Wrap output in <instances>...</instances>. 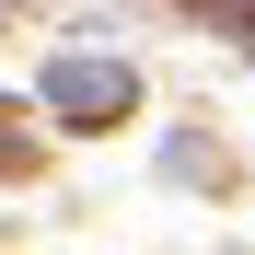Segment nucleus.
I'll return each instance as SVG.
<instances>
[{
    "label": "nucleus",
    "instance_id": "obj_1",
    "mask_svg": "<svg viewBox=\"0 0 255 255\" xmlns=\"http://www.w3.org/2000/svg\"><path fill=\"white\" fill-rule=\"evenodd\" d=\"M47 105H58L70 128H105V116H128V70H105V58H58V70H47Z\"/></svg>",
    "mask_w": 255,
    "mask_h": 255
}]
</instances>
